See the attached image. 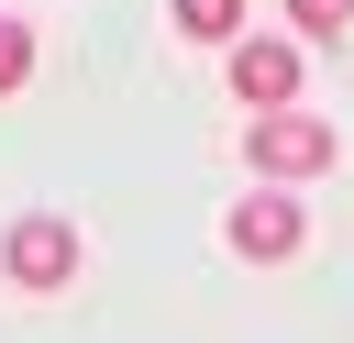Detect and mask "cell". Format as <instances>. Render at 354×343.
Instances as JSON below:
<instances>
[{
  "mask_svg": "<svg viewBox=\"0 0 354 343\" xmlns=\"http://www.w3.org/2000/svg\"><path fill=\"white\" fill-rule=\"evenodd\" d=\"M243 155H254V177H266V188H299V177H332L343 133H332V122H310V111H266V122H243Z\"/></svg>",
  "mask_w": 354,
  "mask_h": 343,
  "instance_id": "obj_1",
  "label": "cell"
},
{
  "mask_svg": "<svg viewBox=\"0 0 354 343\" xmlns=\"http://www.w3.org/2000/svg\"><path fill=\"white\" fill-rule=\"evenodd\" d=\"M221 243H232L243 266H288V254L310 243V210H299V188H243V199H232V221H221Z\"/></svg>",
  "mask_w": 354,
  "mask_h": 343,
  "instance_id": "obj_2",
  "label": "cell"
},
{
  "mask_svg": "<svg viewBox=\"0 0 354 343\" xmlns=\"http://www.w3.org/2000/svg\"><path fill=\"white\" fill-rule=\"evenodd\" d=\"M0 277H11L22 299H55V288L77 277V232H66L55 210H22V221L0 232Z\"/></svg>",
  "mask_w": 354,
  "mask_h": 343,
  "instance_id": "obj_3",
  "label": "cell"
},
{
  "mask_svg": "<svg viewBox=\"0 0 354 343\" xmlns=\"http://www.w3.org/2000/svg\"><path fill=\"white\" fill-rule=\"evenodd\" d=\"M232 100L243 111H299V44L288 33H243L232 44Z\"/></svg>",
  "mask_w": 354,
  "mask_h": 343,
  "instance_id": "obj_4",
  "label": "cell"
},
{
  "mask_svg": "<svg viewBox=\"0 0 354 343\" xmlns=\"http://www.w3.org/2000/svg\"><path fill=\"white\" fill-rule=\"evenodd\" d=\"M177 33H199V44H243V0H177Z\"/></svg>",
  "mask_w": 354,
  "mask_h": 343,
  "instance_id": "obj_5",
  "label": "cell"
},
{
  "mask_svg": "<svg viewBox=\"0 0 354 343\" xmlns=\"http://www.w3.org/2000/svg\"><path fill=\"white\" fill-rule=\"evenodd\" d=\"M22 77H33V33H22V22H11V11H0V100H11V89H22Z\"/></svg>",
  "mask_w": 354,
  "mask_h": 343,
  "instance_id": "obj_6",
  "label": "cell"
},
{
  "mask_svg": "<svg viewBox=\"0 0 354 343\" xmlns=\"http://www.w3.org/2000/svg\"><path fill=\"white\" fill-rule=\"evenodd\" d=\"M288 22H299V33H343V22H354V0H288Z\"/></svg>",
  "mask_w": 354,
  "mask_h": 343,
  "instance_id": "obj_7",
  "label": "cell"
}]
</instances>
